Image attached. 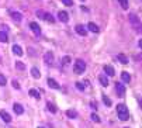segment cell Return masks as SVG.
<instances>
[{
  "label": "cell",
  "mask_w": 142,
  "mask_h": 128,
  "mask_svg": "<svg viewBox=\"0 0 142 128\" xmlns=\"http://www.w3.org/2000/svg\"><path fill=\"white\" fill-rule=\"evenodd\" d=\"M117 114H118V118L121 121H127L129 118V113H128V109L127 106L123 104V103H120L118 106H117Z\"/></svg>",
  "instance_id": "cell-1"
},
{
  "label": "cell",
  "mask_w": 142,
  "mask_h": 128,
  "mask_svg": "<svg viewBox=\"0 0 142 128\" xmlns=\"http://www.w3.org/2000/svg\"><path fill=\"white\" fill-rule=\"evenodd\" d=\"M86 71V62L83 59H78L75 62V66H73V72L76 75H82V73Z\"/></svg>",
  "instance_id": "cell-2"
},
{
  "label": "cell",
  "mask_w": 142,
  "mask_h": 128,
  "mask_svg": "<svg viewBox=\"0 0 142 128\" xmlns=\"http://www.w3.org/2000/svg\"><path fill=\"white\" fill-rule=\"evenodd\" d=\"M115 90H117V94L118 97H124L125 96V85L121 83V82H117L115 83Z\"/></svg>",
  "instance_id": "cell-3"
},
{
  "label": "cell",
  "mask_w": 142,
  "mask_h": 128,
  "mask_svg": "<svg viewBox=\"0 0 142 128\" xmlns=\"http://www.w3.org/2000/svg\"><path fill=\"white\" fill-rule=\"evenodd\" d=\"M44 61H45L47 65H49V66H51V65L54 63V53H52L51 51L47 52L45 55H44Z\"/></svg>",
  "instance_id": "cell-4"
},
{
  "label": "cell",
  "mask_w": 142,
  "mask_h": 128,
  "mask_svg": "<svg viewBox=\"0 0 142 128\" xmlns=\"http://www.w3.org/2000/svg\"><path fill=\"white\" fill-rule=\"evenodd\" d=\"M75 31L78 32V34H80L82 37H84V35L87 34V30H86V27H84V26H82V24H78V26L75 27Z\"/></svg>",
  "instance_id": "cell-5"
},
{
  "label": "cell",
  "mask_w": 142,
  "mask_h": 128,
  "mask_svg": "<svg viewBox=\"0 0 142 128\" xmlns=\"http://www.w3.org/2000/svg\"><path fill=\"white\" fill-rule=\"evenodd\" d=\"M30 28L35 35H41V28H39V26L37 23H30Z\"/></svg>",
  "instance_id": "cell-6"
},
{
  "label": "cell",
  "mask_w": 142,
  "mask_h": 128,
  "mask_svg": "<svg viewBox=\"0 0 142 128\" xmlns=\"http://www.w3.org/2000/svg\"><path fill=\"white\" fill-rule=\"evenodd\" d=\"M0 117H2V120H3V121H6V122L11 121V115L7 113L6 110H0Z\"/></svg>",
  "instance_id": "cell-7"
},
{
  "label": "cell",
  "mask_w": 142,
  "mask_h": 128,
  "mask_svg": "<svg viewBox=\"0 0 142 128\" xmlns=\"http://www.w3.org/2000/svg\"><path fill=\"white\" fill-rule=\"evenodd\" d=\"M58 18L60 20V21H62V23H68L69 21V14L66 13V11H59V13H58Z\"/></svg>",
  "instance_id": "cell-8"
},
{
  "label": "cell",
  "mask_w": 142,
  "mask_h": 128,
  "mask_svg": "<svg viewBox=\"0 0 142 128\" xmlns=\"http://www.w3.org/2000/svg\"><path fill=\"white\" fill-rule=\"evenodd\" d=\"M104 72H105V75H107V76H114L115 75V71H114V68H113L111 65H105V66H104Z\"/></svg>",
  "instance_id": "cell-9"
},
{
  "label": "cell",
  "mask_w": 142,
  "mask_h": 128,
  "mask_svg": "<svg viewBox=\"0 0 142 128\" xmlns=\"http://www.w3.org/2000/svg\"><path fill=\"white\" fill-rule=\"evenodd\" d=\"M47 82H48V86H49L51 89H59V87H60L58 82H56L55 79H52V77H49V79H48Z\"/></svg>",
  "instance_id": "cell-10"
},
{
  "label": "cell",
  "mask_w": 142,
  "mask_h": 128,
  "mask_svg": "<svg viewBox=\"0 0 142 128\" xmlns=\"http://www.w3.org/2000/svg\"><path fill=\"white\" fill-rule=\"evenodd\" d=\"M87 30H89V31H92V32H96V34H97V32H100V28L97 27L94 23H92V21L87 24Z\"/></svg>",
  "instance_id": "cell-11"
},
{
  "label": "cell",
  "mask_w": 142,
  "mask_h": 128,
  "mask_svg": "<svg viewBox=\"0 0 142 128\" xmlns=\"http://www.w3.org/2000/svg\"><path fill=\"white\" fill-rule=\"evenodd\" d=\"M13 110H14V113L18 114V115L24 113V107H23L21 104H18V103H16V104L13 106Z\"/></svg>",
  "instance_id": "cell-12"
},
{
  "label": "cell",
  "mask_w": 142,
  "mask_h": 128,
  "mask_svg": "<svg viewBox=\"0 0 142 128\" xmlns=\"http://www.w3.org/2000/svg\"><path fill=\"white\" fill-rule=\"evenodd\" d=\"M11 49H13V52H14L17 56H21L23 53H24V52H23V48L20 47V45H17V44H16V45H13V48H11Z\"/></svg>",
  "instance_id": "cell-13"
},
{
  "label": "cell",
  "mask_w": 142,
  "mask_h": 128,
  "mask_svg": "<svg viewBox=\"0 0 142 128\" xmlns=\"http://www.w3.org/2000/svg\"><path fill=\"white\" fill-rule=\"evenodd\" d=\"M11 18H13L16 23H20L21 18H23V16H21V13H18V11H13V13H11Z\"/></svg>",
  "instance_id": "cell-14"
},
{
  "label": "cell",
  "mask_w": 142,
  "mask_h": 128,
  "mask_svg": "<svg viewBox=\"0 0 142 128\" xmlns=\"http://www.w3.org/2000/svg\"><path fill=\"white\" fill-rule=\"evenodd\" d=\"M66 117L70 118V120L78 118V111H76V110H68V111H66Z\"/></svg>",
  "instance_id": "cell-15"
},
{
  "label": "cell",
  "mask_w": 142,
  "mask_h": 128,
  "mask_svg": "<svg viewBox=\"0 0 142 128\" xmlns=\"http://www.w3.org/2000/svg\"><path fill=\"white\" fill-rule=\"evenodd\" d=\"M30 96L31 97H34V99H37V100H39V99H41V94H39V92L38 90H35V89H30Z\"/></svg>",
  "instance_id": "cell-16"
},
{
  "label": "cell",
  "mask_w": 142,
  "mask_h": 128,
  "mask_svg": "<svg viewBox=\"0 0 142 128\" xmlns=\"http://www.w3.org/2000/svg\"><path fill=\"white\" fill-rule=\"evenodd\" d=\"M31 76L34 77V79H39V77H41L39 69H38V68H32V69H31Z\"/></svg>",
  "instance_id": "cell-17"
},
{
  "label": "cell",
  "mask_w": 142,
  "mask_h": 128,
  "mask_svg": "<svg viewBox=\"0 0 142 128\" xmlns=\"http://www.w3.org/2000/svg\"><path fill=\"white\" fill-rule=\"evenodd\" d=\"M121 79H123L124 83H129V82H131V76H129L128 72H123L121 73Z\"/></svg>",
  "instance_id": "cell-18"
},
{
  "label": "cell",
  "mask_w": 142,
  "mask_h": 128,
  "mask_svg": "<svg viewBox=\"0 0 142 128\" xmlns=\"http://www.w3.org/2000/svg\"><path fill=\"white\" fill-rule=\"evenodd\" d=\"M99 80H100V83H101V86H108V79H107V76L105 75H100L99 76Z\"/></svg>",
  "instance_id": "cell-19"
},
{
  "label": "cell",
  "mask_w": 142,
  "mask_h": 128,
  "mask_svg": "<svg viewBox=\"0 0 142 128\" xmlns=\"http://www.w3.org/2000/svg\"><path fill=\"white\" fill-rule=\"evenodd\" d=\"M44 18H45V21L51 23V24H54V23H55V18H54V16H52V14H49V13H44Z\"/></svg>",
  "instance_id": "cell-20"
},
{
  "label": "cell",
  "mask_w": 142,
  "mask_h": 128,
  "mask_svg": "<svg viewBox=\"0 0 142 128\" xmlns=\"http://www.w3.org/2000/svg\"><path fill=\"white\" fill-rule=\"evenodd\" d=\"M117 59H118V61L121 62V63H125V65L128 63V58L125 56L124 53H118V55H117Z\"/></svg>",
  "instance_id": "cell-21"
},
{
  "label": "cell",
  "mask_w": 142,
  "mask_h": 128,
  "mask_svg": "<svg viewBox=\"0 0 142 128\" xmlns=\"http://www.w3.org/2000/svg\"><path fill=\"white\" fill-rule=\"evenodd\" d=\"M47 107H48V110H49L52 114H55V113H56V107H55V104H54V103L48 101V103H47Z\"/></svg>",
  "instance_id": "cell-22"
},
{
  "label": "cell",
  "mask_w": 142,
  "mask_h": 128,
  "mask_svg": "<svg viewBox=\"0 0 142 128\" xmlns=\"http://www.w3.org/2000/svg\"><path fill=\"white\" fill-rule=\"evenodd\" d=\"M9 38H7V32L4 31H0V42H7Z\"/></svg>",
  "instance_id": "cell-23"
},
{
  "label": "cell",
  "mask_w": 142,
  "mask_h": 128,
  "mask_svg": "<svg viewBox=\"0 0 142 128\" xmlns=\"http://www.w3.org/2000/svg\"><path fill=\"white\" fill-rule=\"evenodd\" d=\"M103 101H104V104L107 106V107H111V104H113L111 100H110V99H108L107 96H105V94H103Z\"/></svg>",
  "instance_id": "cell-24"
},
{
  "label": "cell",
  "mask_w": 142,
  "mask_h": 128,
  "mask_svg": "<svg viewBox=\"0 0 142 128\" xmlns=\"http://www.w3.org/2000/svg\"><path fill=\"white\" fill-rule=\"evenodd\" d=\"M129 18H131V21L134 23V26H138V27H139V20L135 18V14H129Z\"/></svg>",
  "instance_id": "cell-25"
},
{
  "label": "cell",
  "mask_w": 142,
  "mask_h": 128,
  "mask_svg": "<svg viewBox=\"0 0 142 128\" xmlns=\"http://www.w3.org/2000/svg\"><path fill=\"white\" fill-rule=\"evenodd\" d=\"M16 68H17L18 71H24V69H26V65H24L23 62L17 61V62H16Z\"/></svg>",
  "instance_id": "cell-26"
},
{
  "label": "cell",
  "mask_w": 142,
  "mask_h": 128,
  "mask_svg": "<svg viewBox=\"0 0 142 128\" xmlns=\"http://www.w3.org/2000/svg\"><path fill=\"white\" fill-rule=\"evenodd\" d=\"M70 56H63V59H62V63H63V66H66V65L70 63Z\"/></svg>",
  "instance_id": "cell-27"
},
{
  "label": "cell",
  "mask_w": 142,
  "mask_h": 128,
  "mask_svg": "<svg viewBox=\"0 0 142 128\" xmlns=\"http://www.w3.org/2000/svg\"><path fill=\"white\" fill-rule=\"evenodd\" d=\"M90 118H92L94 122H100V121H101V120H100V117H99V115H97L96 113H93V114L90 115Z\"/></svg>",
  "instance_id": "cell-28"
},
{
  "label": "cell",
  "mask_w": 142,
  "mask_h": 128,
  "mask_svg": "<svg viewBox=\"0 0 142 128\" xmlns=\"http://www.w3.org/2000/svg\"><path fill=\"white\" fill-rule=\"evenodd\" d=\"M7 85V80H6V76H3L0 73V86H6Z\"/></svg>",
  "instance_id": "cell-29"
},
{
  "label": "cell",
  "mask_w": 142,
  "mask_h": 128,
  "mask_svg": "<svg viewBox=\"0 0 142 128\" xmlns=\"http://www.w3.org/2000/svg\"><path fill=\"white\" fill-rule=\"evenodd\" d=\"M118 2L121 3V7H123V9H125V10L128 9V0H118Z\"/></svg>",
  "instance_id": "cell-30"
},
{
  "label": "cell",
  "mask_w": 142,
  "mask_h": 128,
  "mask_svg": "<svg viewBox=\"0 0 142 128\" xmlns=\"http://www.w3.org/2000/svg\"><path fill=\"white\" fill-rule=\"evenodd\" d=\"M76 89L82 92V90H84V85L82 83V82H76Z\"/></svg>",
  "instance_id": "cell-31"
},
{
  "label": "cell",
  "mask_w": 142,
  "mask_h": 128,
  "mask_svg": "<svg viewBox=\"0 0 142 128\" xmlns=\"http://www.w3.org/2000/svg\"><path fill=\"white\" fill-rule=\"evenodd\" d=\"M62 2H63L65 6H69V7L73 6V0H62Z\"/></svg>",
  "instance_id": "cell-32"
},
{
  "label": "cell",
  "mask_w": 142,
  "mask_h": 128,
  "mask_svg": "<svg viewBox=\"0 0 142 128\" xmlns=\"http://www.w3.org/2000/svg\"><path fill=\"white\" fill-rule=\"evenodd\" d=\"M11 85H13V87H14V89H20V85H18V82H17V80H13V82H11Z\"/></svg>",
  "instance_id": "cell-33"
},
{
  "label": "cell",
  "mask_w": 142,
  "mask_h": 128,
  "mask_svg": "<svg viewBox=\"0 0 142 128\" xmlns=\"http://www.w3.org/2000/svg\"><path fill=\"white\" fill-rule=\"evenodd\" d=\"M37 14H38V17H39V18H44V11L37 10Z\"/></svg>",
  "instance_id": "cell-34"
},
{
  "label": "cell",
  "mask_w": 142,
  "mask_h": 128,
  "mask_svg": "<svg viewBox=\"0 0 142 128\" xmlns=\"http://www.w3.org/2000/svg\"><path fill=\"white\" fill-rule=\"evenodd\" d=\"M90 106L93 107V109H97V106H96V103H90Z\"/></svg>",
  "instance_id": "cell-35"
},
{
  "label": "cell",
  "mask_w": 142,
  "mask_h": 128,
  "mask_svg": "<svg viewBox=\"0 0 142 128\" xmlns=\"http://www.w3.org/2000/svg\"><path fill=\"white\" fill-rule=\"evenodd\" d=\"M38 128H44V127H38Z\"/></svg>",
  "instance_id": "cell-36"
}]
</instances>
